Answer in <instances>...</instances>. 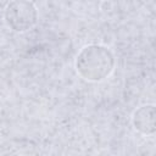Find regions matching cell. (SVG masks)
<instances>
[{"label": "cell", "instance_id": "6da1fadb", "mask_svg": "<svg viewBox=\"0 0 156 156\" xmlns=\"http://www.w3.org/2000/svg\"><path fill=\"white\" fill-rule=\"evenodd\" d=\"M116 66V58L110 48L102 44H88L76 56L74 68L80 78L100 83L108 78Z\"/></svg>", "mask_w": 156, "mask_h": 156}, {"label": "cell", "instance_id": "7a4b0ae2", "mask_svg": "<svg viewBox=\"0 0 156 156\" xmlns=\"http://www.w3.org/2000/svg\"><path fill=\"white\" fill-rule=\"evenodd\" d=\"M4 18L10 29L24 33L38 22V9L30 0H11L4 10Z\"/></svg>", "mask_w": 156, "mask_h": 156}, {"label": "cell", "instance_id": "3957f363", "mask_svg": "<svg viewBox=\"0 0 156 156\" xmlns=\"http://www.w3.org/2000/svg\"><path fill=\"white\" fill-rule=\"evenodd\" d=\"M156 107L154 104L139 106L132 115L133 128L143 135H152L156 132Z\"/></svg>", "mask_w": 156, "mask_h": 156}]
</instances>
